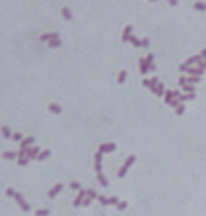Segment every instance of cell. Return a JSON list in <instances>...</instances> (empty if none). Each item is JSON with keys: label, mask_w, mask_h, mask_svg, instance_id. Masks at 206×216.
<instances>
[{"label": "cell", "mask_w": 206, "mask_h": 216, "mask_svg": "<svg viewBox=\"0 0 206 216\" xmlns=\"http://www.w3.org/2000/svg\"><path fill=\"white\" fill-rule=\"evenodd\" d=\"M14 200H16V202H18V206H20V208H22L24 212H30V210H32V208H30V204H28V202H26V198H24V194L16 193V196H14Z\"/></svg>", "instance_id": "cell-1"}, {"label": "cell", "mask_w": 206, "mask_h": 216, "mask_svg": "<svg viewBox=\"0 0 206 216\" xmlns=\"http://www.w3.org/2000/svg\"><path fill=\"white\" fill-rule=\"evenodd\" d=\"M39 153H41V149H39L37 145H32L30 149L26 151V157H28V159H37V155H39Z\"/></svg>", "instance_id": "cell-2"}, {"label": "cell", "mask_w": 206, "mask_h": 216, "mask_svg": "<svg viewBox=\"0 0 206 216\" xmlns=\"http://www.w3.org/2000/svg\"><path fill=\"white\" fill-rule=\"evenodd\" d=\"M61 191H63V185H61V183H57L55 187H51V189H49L47 196H49V198H55V196H57V194L61 193Z\"/></svg>", "instance_id": "cell-3"}, {"label": "cell", "mask_w": 206, "mask_h": 216, "mask_svg": "<svg viewBox=\"0 0 206 216\" xmlns=\"http://www.w3.org/2000/svg\"><path fill=\"white\" fill-rule=\"evenodd\" d=\"M133 161H136V157H133V155L126 159V163H124V167H122V169L118 171V175H120V177H124V175H126V171H128V167H130V165H131Z\"/></svg>", "instance_id": "cell-4"}, {"label": "cell", "mask_w": 206, "mask_h": 216, "mask_svg": "<svg viewBox=\"0 0 206 216\" xmlns=\"http://www.w3.org/2000/svg\"><path fill=\"white\" fill-rule=\"evenodd\" d=\"M53 37H59V33L53 32V33H43V35H39V41H49V39H53Z\"/></svg>", "instance_id": "cell-5"}, {"label": "cell", "mask_w": 206, "mask_h": 216, "mask_svg": "<svg viewBox=\"0 0 206 216\" xmlns=\"http://www.w3.org/2000/svg\"><path fill=\"white\" fill-rule=\"evenodd\" d=\"M116 149V145L114 143H102L100 145V153H106V151H114Z\"/></svg>", "instance_id": "cell-6"}, {"label": "cell", "mask_w": 206, "mask_h": 216, "mask_svg": "<svg viewBox=\"0 0 206 216\" xmlns=\"http://www.w3.org/2000/svg\"><path fill=\"white\" fill-rule=\"evenodd\" d=\"M0 132H2V136H4V138H10V140H12V134H14V132L10 130V126H2Z\"/></svg>", "instance_id": "cell-7"}, {"label": "cell", "mask_w": 206, "mask_h": 216, "mask_svg": "<svg viewBox=\"0 0 206 216\" xmlns=\"http://www.w3.org/2000/svg\"><path fill=\"white\" fill-rule=\"evenodd\" d=\"M2 157L4 159H18V151H4Z\"/></svg>", "instance_id": "cell-8"}, {"label": "cell", "mask_w": 206, "mask_h": 216, "mask_svg": "<svg viewBox=\"0 0 206 216\" xmlns=\"http://www.w3.org/2000/svg\"><path fill=\"white\" fill-rule=\"evenodd\" d=\"M49 112H51V114H61V106H59L57 102H51V104H49Z\"/></svg>", "instance_id": "cell-9"}, {"label": "cell", "mask_w": 206, "mask_h": 216, "mask_svg": "<svg viewBox=\"0 0 206 216\" xmlns=\"http://www.w3.org/2000/svg\"><path fill=\"white\" fill-rule=\"evenodd\" d=\"M49 153H51V151H49V149H41V153L37 155V161H45V159L49 157Z\"/></svg>", "instance_id": "cell-10"}, {"label": "cell", "mask_w": 206, "mask_h": 216, "mask_svg": "<svg viewBox=\"0 0 206 216\" xmlns=\"http://www.w3.org/2000/svg\"><path fill=\"white\" fill-rule=\"evenodd\" d=\"M28 163H30V159H28L26 155H22V157H18V165H20V167H26Z\"/></svg>", "instance_id": "cell-11"}, {"label": "cell", "mask_w": 206, "mask_h": 216, "mask_svg": "<svg viewBox=\"0 0 206 216\" xmlns=\"http://www.w3.org/2000/svg\"><path fill=\"white\" fill-rule=\"evenodd\" d=\"M24 138H26V136H22L20 132H14V134H12V140H14V141H22Z\"/></svg>", "instance_id": "cell-12"}, {"label": "cell", "mask_w": 206, "mask_h": 216, "mask_svg": "<svg viewBox=\"0 0 206 216\" xmlns=\"http://www.w3.org/2000/svg\"><path fill=\"white\" fill-rule=\"evenodd\" d=\"M47 214H49L47 208H37V210H35V216H47Z\"/></svg>", "instance_id": "cell-13"}, {"label": "cell", "mask_w": 206, "mask_h": 216, "mask_svg": "<svg viewBox=\"0 0 206 216\" xmlns=\"http://www.w3.org/2000/svg\"><path fill=\"white\" fill-rule=\"evenodd\" d=\"M59 45H61V39H59V37H53V39L49 41V47H59Z\"/></svg>", "instance_id": "cell-14"}, {"label": "cell", "mask_w": 206, "mask_h": 216, "mask_svg": "<svg viewBox=\"0 0 206 216\" xmlns=\"http://www.w3.org/2000/svg\"><path fill=\"white\" fill-rule=\"evenodd\" d=\"M61 14H63V18H65V20H71V10H69V8H63Z\"/></svg>", "instance_id": "cell-15"}, {"label": "cell", "mask_w": 206, "mask_h": 216, "mask_svg": "<svg viewBox=\"0 0 206 216\" xmlns=\"http://www.w3.org/2000/svg\"><path fill=\"white\" fill-rule=\"evenodd\" d=\"M98 181H100V185H108V179H106V177L102 175V171L98 173Z\"/></svg>", "instance_id": "cell-16"}, {"label": "cell", "mask_w": 206, "mask_h": 216, "mask_svg": "<svg viewBox=\"0 0 206 216\" xmlns=\"http://www.w3.org/2000/svg\"><path fill=\"white\" fill-rule=\"evenodd\" d=\"M4 193H6V196H12V198H14V196H16V191H14V189H12V187H8V189H6V191H4Z\"/></svg>", "instance_id": "cell-17"}, {"label": "cell", "mask_w": 206, "mask_h": 216, "mask_svg": "<svg viewBox=\"0 0 206 216\" xmlns=\"http://www.w3.org/2000/svg\"><path fill=\"white\" fill-rule=\"evenodd\" d=\"M124 81H126V71H122L120 77H118V83H124Z\"/></svg>", "instance_id": "cell-18"}, {"label": "cell", "mask_w": 206, "mask_h": 216, "mask_svg": "<svg viewBox=\"0 0 206 216\" xmlns=\"http://www.w3.org/2000/svg\"><path fill=\"white\" fill-rule=\"evenodd\" d=\"M153 90H155L157 94H163V85H157V86H155V88H153Z\"/></svg>", "instance_id": "cell-19"}, {"label": "cell", "mask_w": 206, "mask_h": 216, "mask_svg": "<svg viewBox=\"0 0 206 216\" xmlns=\"http://www.w3.org/2000/svg\"><path fill=\"white\" fill-rule=\"evenodd\" d=\"M184 112V106H177V114H183Z\"/></svg>", "instance_id": "cell-20"}, {"label": "cell", "mask_w": 206, "mask_h": 216, "mask_svg": "<svg viewBox=\"0 0 206 216\" xmlns=\"http://www.w3.org/2000/svg\"><path fill=\"white\" fill-rule=\"evenodd\" d=\"M0 128H2V126H0Z\"/></svg>", "instance_id": "cell-21"}]
</instances>
